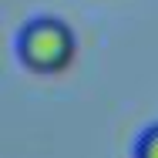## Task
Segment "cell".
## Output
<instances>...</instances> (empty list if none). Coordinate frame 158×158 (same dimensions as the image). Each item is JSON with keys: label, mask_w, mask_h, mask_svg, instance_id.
<instances>
[{"label": "cell", "mask_w": 158, "mask_h": 158, "mask_svg": "<svg viewBox=\"0 0 158 158\" xmlns=\"http://www.w3.org/2000/svg\"><path fill=\"white\" fill-rule=\"evenodd\" d=\"M77 54V37L61 17H34L17 34V57L34 74H61Z\"/></svg>", "instance_id": "6da1fadb"}, {"label": "cell", "mask_w": 158, "mask_h": 158, "mask_svg": "<svg viewBox=\"0 0 158 158\" xmlns=\"http://www.w3.org/2000/svg\"><path fill=\"white\" fill-rule=\"evenodd\" d=\"M135 158H158V125L141 131V138L135 141Z\"/></svg>", "instance_id": "7a4b0ae2"}]
</instances>
